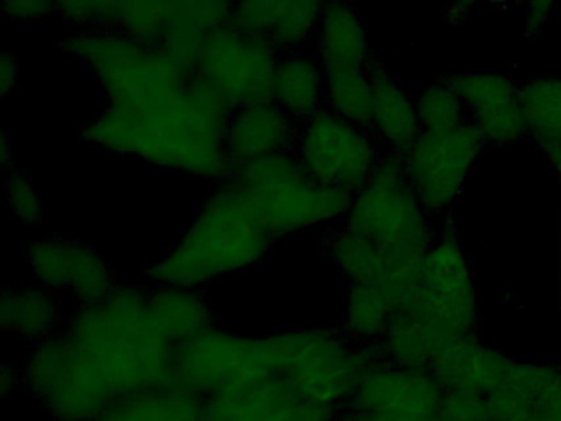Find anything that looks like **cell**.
<instances>
[{
    "label": "cell",
    "instance_id": "obj_1",
    "mask_svg": "<svg viewBox=\"0 0 561 421\" xmlns=\"http://www.w3.org/2000/svg\"><path fill=\"white\" fill-rule=\"evenodd\" d=\"M231 102L193 75L175 98L147 107L107 104L80 130L91 147L221 183L231 174L225 135Z\"/></svg>",
    "mask_w": 561,
    "mask_h": 421
},
{
    "label": "cell",
    "instance_id": "obj_2",
    "mask_svg": "<svg viewBox=\"0 0 561 421\" xmlns=\"http://www.w3.org/2000/svg\"><path fill=\"white\" fill-rule=\"evenodd\" d=\"M61 334L114 400L172 384L175 345L159 331L147 292L117 286L106 298L75 306Z\"/></svg>",
    "mask_w": 561,
    "mask_h": 421
},
{
    "label": "cell",
    "instance_id": "obj_3",
    "mask_svg": "<svg viewBox=\"0 0 561 421\" xmlns=\"http://www.w3.org/2000/svg\"><path fill=\"white\" fill-rule=\"evenodd\" d=\"M274 243L242 187L226 178L180 239L146 270V278L152 286L203 289L257 265Z\"/></svg>",
    "mask_w": 561,
    "mask_h": 421
},
{
    "label": "cell",
    "instance_id": "obj_4",
    "mask_svg": "<svg viewBox=\"0 0 561 421\" xmlns=\"http://www.w3.org/2000/svg\"><path fill=\"white\" fill-rule=\"evenodd\" d=\"M262 341L271 378L334 411L346 408L367 368L380 359L376 348L357 344L343 329H287Z\"/></svg>",
    "mask_w": 561,
    "mask_h": 421
},
{
    "label": "cell",
    "instance_id": "obj_5",
    "mask_svg": "<svg viewBox=\"0 0 561 421\" xmlns=\"http://www.w3.org/2000/svg\"><path fill=\"white\" fill-rule=\"evenodd\" d=\"M106 92L107 104L147 107L169 101L192 81L193 71L157 46L116 32L77 30L61 39Z\"/></svg>",
    "mask_w": 561,
    "mask_h": 421
},
{
    "label": "cell",
    "instance_id": "obj_6",
    "mask_svg": "<svg viewBox=\"0 0 561 421\" xmlns=\"http://www.w3.org/2000/svg\"><path fill=\"white\" fill-rule=\"evenodd\" d=\"M341 226L382 250L392 269L390 280L415 265L436 239L402 157L392 151L380 157L369 181L354 194Z\"/></svg>",
    "mask_w": 561,
    "mask_h": 421
},
{
    "label": "cell",
    "instance_id": "obj_7",
    "mask_svg": "<svg viewBox=\"0 0 561 421\" xmlns=\"http://www.w3.org/2000/svg\"><path fill=\"white\" fill-rule=\"evenodd\" d=\"M393 312L428 325L448 344L476 334L478 298L468 257L455 232L436 237L428 252L405 272L383 283Z\"/></svg>",
    "mask_w": 561,
    "mask_h": 421
},
{
    "label": "cell",
    "instance_id": "obj_8",
    "mask_svg": "<svg viewBox=\"0 0 561 421\" xmlns=\"http://www.w3.org/2000/svg\"><path fill=\"white\" fill-rule=\"evenodd\" d=\"M228 178L242 187L275 240L341 223L354 197L314 180L294 151L239 164Z\"/></svg>",
    "mask_w": 561,
    "mask_h": 421
},
{
    "label": "cell",
    "instance_id": "obj_9",
    "mask_svg": "<svg viewBox=\"0 0 561 421\" xmlns=\"http://www.w3.org/2000/svg\"><path fill=\"white\" fill-rule=\"evenodd\" d=\"M78 30L116 32L192 65L211 25L208 0H57Z\"/></svg>",
    "mask_w": 561,
    "mask_h": 421
},
{
    "label": "cell",
    "instance_id": "obj_10",
    "mask_svg": "<svg viewBox=\"0 0 561 421\" xmlns=\"http://www.w3.org/2000/svg\"><path fill=\"white\" fill-rule=\"evenodd\" d=\"M21 374L22 388L54 421H94L116 401L61 331L32 348Z\"/></svg>",
    "mask_w": 561,
    "mask_h": 421
},
{
    "label": "cell",
    "instance_id": "obj_11",
    "mask_svg": "<svg viewBox=\"0 0 561 421\" xmlns=\"http://www.w3.org/2000/svg\"><path fill=\"white\" fill-rule=\"evenodd\" d=\"M294 155L314 180L350 194L363 190L382 157L367 128L327 107L298 125Z\"/></svg>",
    "mask_w": 561,
    "mask_h": 421
},
{
    "label": "cell",
    "instance_id": "obj_12",
    "mask_svg": "<svg viewBox=\"0 0 561 421\" xmlns=\"http://www.w3.org/2000/svg\"><path fill=\"white\" fill-rule=\"evenodd\" d=\"M262 378H271L262 338L211 326L173 351L172 384L202 400L222 388Z\"/></svg>",
    "mask_w": 561,
    "mask_h": 421
},
{
    "label": "cell",
    "instance_id": "obj_13",
    "mask_svg": "<svg viewBox=\"0 0 561 421\" xmlns=\"http://www.w3.org/2000/svg\"><path fill=\"white\" fill-rule=\"evenodd\" d=\"M280 55L271 43L228 23L206 39L193 75L234 109L271 102Z\"/></svg>",
    "mask_w": 561,
    "mask_h": 421
},
{
    "label": "cell",
    "instance_id": "obj_14",
    "mask_svg": "<svg viewBox=\"0 0 561 421\" xmlns=\"http://www.w3.org/2000/svg\"><path fill=\"white\" fill-rule=\"evenodd\" d=\"M488 140L471 121L446 132H422L400 155L407 178L430 214L448 209L471 177Z\"/></svg>",
    "mask_w": 561,
    "mask_h": 421
},
{
    "label": "cell",
    "instance_id": "obj_15",
    "mask_svg": "<svg viewBox=\"0 0 561 421\" xmlns=\"http://www.w3.org/2000/svg\"><path fill=\"white\" fill-rule=\"evenodd\" d=\"M25 259L35 283L60 298L67 296L75 306L100 301L119 286L110 260L81 240H35L25 249Z\"/></svg>",
    "mask_w": 561,
    "mask_h": 421
},
{
    "label": "cell",
    "instance_id": "obj_16",
    "mask_svg": "<svg viewBox=\"0 0 561 421\" xmlns=\"http://www.w3.org/2000/svg\"><path fill=\"white\" fill-rule=\"evenodd\" d=\"M443 388L430 372L374 362L346 408L367 421H438Z\"/></svg>",
    "mask_w": 561,
    "mask_h": 421
},
{
    "label": "cell",
    "instance_id": "obj_17",
    "mask_svg": "<svg viewBox=\"0 0 561 421\" xmlns=\"http://www.w3.org/2000/svg\"><path fill=\"white\" fill-rule=\"evenodd\" d=\"M337 413L274 378L232 385L202 400V421H334Z\"/></svg>",
    "mask_w": 561,
    "mask_h": 421
},
{
    "label": "cell",
    "instance_id": "obj_18",
    "mask_svg": "<svg viewBox=\"0 0 561 421\" xmlns=\"http://www.w3.org/2000/svg\"><path fill=\"white\" fill-rule=\"evenodd\" d=\"M446 84L461 98L471 122L488 144L511 145L528 134L522 88L489 72L449 76Z\"/></svg>",
    "mask_w": 561,
    "mask_h": 421
},
{
    "label": "cell",
    "instance_id": "obj_19",
    "mask_svg": "<svg viewBox=\"0 0 561 421\" xmlns=\"http://www.w3.org/2000/svg\"><path fill=\"white\" fill-rule=\"evenodd\" d=\"M327 0H234L231 25L280 53L304 49L314 38Z\"/></svg>",
    "mask_w": 561,
    "mask_h": 421
},
{
    "label": "cell",
    "instance_id": "obj_20",
    "mask_svg": "<svg viewBox=\"0 0 561 421\" xmlns=\"http://www.w3.org/2000/svg\"><path fill=\"white\" fill-rule=\"evenodd\" d=\"M298 124L274 101L242 105L226 125V157L231 170L239 164L294 151Z\"/></svg>",
    "mask_w": 561,
    "mask_h": 421
},
{
    "label": "cell",
    "instance_id": "obj_21",
    "mask_svg": "<svg viewBox=\"0 0 561 421\" xmlns=\"http://www.w3.org/2000/svg\"><path fill=\"white\" fill-rule=\"evenodd\" d=\"M514 362L471 334L443 345L428 372L443 391H468L488 398L507 380Z\"/></svg>",
    "mask_w": 561,
    "mask_h": 421
},
{
    "label": "cell",
    "instance_id": "obj_22",
    "mask_svg": "<svg viewBox=\"0 0 561 421\" xmlns=\"http://www.w3.org/2000/svg\"><path fill=\"white\" fill-rule=\"evenodd\" d=\"M313 43L314 56L324 71L373 66L366 25L347 0H327Z\"/></svg>",
    "mask_w": 561,
    "mask_h": 421
},
{
    "label": "cell",
    "instance_id": "obj_23",
    "mask_svg": "<svg viewBox=\"0 0 561 421\" xmlns=\"http://www.w3.org/2000/svg\"><path fill=\"white\" fill-rule=\"evenodd\" d=\"M67 318L64 299L35 282L5 288L0 298L2 331L32 345L58 334Z\"/></svg>",
    "mask_w": 561,
    "mask_h": 421
},
{
    "label": "cell",
    "instance_id": "obj_24",
    "mask_svg": "<svg viewBox=\"0 0 561 421\" xmlns=\"http://www.w3.org/2000/svg\"><path fill=\"white\" fill-rule=\"evenodd\" d=\"M374 101L369 132L390 148L403 155L422 134L416 107L405 89L379 65L370 66Z\"/></svg>",
    "mask_w": 561,
    "mask_h": 421
},
{
    "label": "cell",
    "instance_id": "obj_25",
    "mask_svg": "<svg viewBox=\"0 0 561 421\" xmlns=\"http://www.w3.org/2000/svg\"><path fill=\"white\" fill-rule=\"evenodd\" d=\"M324 79L327 75L317 56L304 49L282 53L272 101L301 125L324 109Z\"/></svg>",
    "mask_w": 561,
    "mask_h": 421
},
{
    "label": "cell",
    "instance_id": "obj_26",
    "mask_svg": "<svg viewBox=\"0 0 561 421\" xmlns=\"http://www.w3.org/2000/svg\"><path fill=\"white\" fill-rule=\"evenodd\" d=\"M147 308L159 331L173 345L183 344L215 326L211 306L203 289L182 286H152Z\"/></svg>",
    "mask_w": 561,
    "mask_h": 421
},
{
    "label": "cell",
    "instance_id": "obj_27",
    "mask_svg": "<svg viewBox=\"0 0 561 421\" xmlns=\"http://www.w3.org/2000/svg\"><path fill=\"white\" fill-rule=\"evenodd\" d=\"M94 421H202V398L176 385L119 398Z\"/></svg>",
    "mask_w": 561,
    "mask_h": 421
},
{
    "label": "cell",
    "instance_id": "obj_28",
    "mask_svg": "<svg viewBox=\"0 0 561 421\" xmlns=\"http://www.w3.org/2000/svg\"><path fill=\"white\" fill-rule=\"evenodd\" d=\"M443 345L446 342L435 329L407 312L396 311L376 351L382 361L397 367L428 372Z\"/></svg>",
    "mask_w": 561,
    "mask_h": 421
},
{
    "label": "cell",
    "instance_id": "obj_29",
    "mask_svg": "<svg viewBox=\"0 0 561 421\" xmlns=\"http://www.w3.org/2000/svg\"><path fill=\"white\" fill-rule=\"evenodd\" d=\"M324 253L350 285H383L392 276L382 250L344 226L328 234Z\"/></svg>",
    "mask_w": 561,
    "mask_h": 421
},
{
    "label": "cell",
    "instance_id": "obj_30",
    "mask_svg": "<svg viewBox=\"0 0 561 421\" xmlns=\"http://www.w3.org/2000/svg\"><path fill=\"white\" fill-rule=\"evenodd\" d=\"M392 315V303L382 286L351 285L343 332L357 344L376 348Z\"/></svg>",
    "mask_w": 561,
    "mask_h": 421
},
{
    "label": "cell",
    "instance_id": "obj_31",
    "mask_svg": "<svg viewBox=\"0 0 561 421\" xmlns=\"http://www.w3.org/2000/svg\"><path fill=\"white\" fill-rule=\"evenodd\" d=\"M324 107L369 130L374 86L369 69L324 71Z\"/></svg>",
    "mask_w": 561,
    "mask_h": 421
},
{
    "label": "cell",
    "instance_id": "obj_32",
    "mask_svg": "<svg viewBox=\"0 0 561 421\" xmlns=\"http://www.w3.org/2000/svg\"><path fill=\"white\" fill-rule=\"evenodd\" d=\"M528 134L541 141H561V76H545L522 88Z\"/></svg>",
    "mask_w": 561,
    "mask_h": 421
},
{
    "label": "cell",
    "instance_id": "obj_33",
    "mask_svg": "<svg viewBox=\"0 0 561 421\" xmlns=\"http://www.w3.org/2000/svg\"><path fill=\"white\" fill-rule=\"evenodd\" d=\"M415 107L422 132L453 130L469 122L466 105L446 84L445 79L425 86L416 99Z\"/></svg>",
    "mask_w": 561,
    "mask_h": 421
},
{
    "label": "cell",
    "instance_id": "obj_34",
    "mask_svg": "<svg viewBox=\"0 0 561 421\" xmlns=\"http://www.w3.org/2000/svg\"><path fill=\"white\" fill-rule=\"evenodd\" d=\"M4 191L15 223L27 229L41 226L45 214L44 197L27 171L15 164L4 170Z\"/></svg>",
    "mask_w": 561,
    "mask_h": 421
},
{
    "label": "cell",
    "instance_id": "obj_35",
    "mask_svg": "<svg viewBox=\"0 0 561 421\" xmlns=\"http://www.w3.org/2000/svg\"><path fill=\"white\" fill-rule=\"evenodd\" d=\"M438 421H491L488 398L468 391H445Z\"/></svg>",
    "mask_w": 561,
    "mask_h": 421
},
{
    "label": "cell",
    "instance_id": "obj_36",
    "mask_svg": "<svg viewBox=\"0 0 561 421\" xmlns=\"http://www.w3.org/2000/svg\"><path fill=\"white\" fill-rule=\"evenodd\" d=\"M57 13V0H2V15L9 22H41Z\"/></svg>",
    "mask_w": 561,
    "mask_h": 421
},
{
    "label": "cell",
    "instance_id": "obj_37",
    "mask_svg": "<svg viewBox=\"0 0 561 421\" xmlns=\"http://www.w3.org/2000/svg\"><path fill=\"white\" fill-rule=\"evenodd\" d=\"M557 2L558 0H527L525 32H527L528 38H535L541 32Z\"/></svg>",
    "mask_w": 561,
    "mask_h": 421
},
{
    "label": "cell",
    "instance_id": "obj_38",
    "mask_svg": "<svg viewBox=\"0 0 561 421\" xmlns=\"http://www.w3.org/2000/svg\"><path fill=\"white\" fill-rule=\"evenodd\" d=\"M19 81H21V65L15 56L5 53L0 58V94L2 98L5 99L14 94Z\"/></svg>",
    "mask_w": 561,
    "mask_h": 421
},
{
    "label": "cell",
    "instance_id": "obj_39",
    "mask_svg": "<svg viewBox=\"0 0 561 421\" xmlns=\"http://www.w3.org/2000/svg\"><path fill=\"white\" fill-rule=\"evenodd\" d=\"M479 2L489 3V5L494 7H508L520 2V0H453L451 5L446 10V19L453 25L461 23L471 13V10L474 9L476 3Z\"/></svg>",
    "mask_w": 561,
    "mask_h": 421
},
{
    "label": "cell",
    "instance_id": "obj_40",
    "mask_svg": "<svg viewBox=\"0 0 561 421\" xmlns=\"http://www.w3.org/2000/svg\"><path fill=\"white\" fill-rule=\"evenodd\" d=\"M19 387H22L21 372H15L14 368L4 365L2 372H0V390H2V397H11Z\"/></svg>",
    "mask_w": 561,
    "mask_h": 421
},
{
    "label": "cell",
    "instance_id": "obj_41",
    "mask_svg": "<svg viewBox=\"0 0 561 421\" xmlns=\"http://www.w3.org/2000/svg\"><path fill=\"white\" fill-rule=\"evenodd\" d=\"M12 157H14V153H12L11 138H9L8 132L4 130V134L0 137V158H2V168L4 170L15 164Z\"/></svg>",
    "mask_w": 561,
    "mask_h": 421
},
{
    "label": "cell",
    "instance_id": "obj_42",
    "mask_svg": "<svg viewBox=\"0 0 561 421\" xmlns=\"http://www.w3.org/2000/svg\"><path fill=\"white\" fill-rule=\"evenodd\" d=\"M334 421H367L366 418L357 414L356 411L350 410V408H344L340 413L336 414Z\"/></svg>",
    "mask_w": 561,
    "mask_h": 421
},
{
    "label": "cell",
    "instance_id": "obj_43",
    "mask_svg": "<svg viewBox=\"0 0 561 421\" xmlns=\"http://www.w3.org/2000/svg\"><path fill=\"white\" fill-rule=\"evenodd\" d=\"M558 273H560V285H561V242H560V266H558Z\"/></svg>",
    "mask_w": 561,
    "mask_h": 421
},
{
    "label": "cell",
    "instance_id": "obj_44",
    "mask_svg": "<svg viewBox=\"0 0 561 421\" xmlns=\"http://www.w3.org/2000/svg\"><path fill=\"white\" fill-rule=\"evenodd\" d=\"M560 371H561V364H560Z\"/></svg>",
    "mask_w": 561,
    "mask_h": 421
}]
</instances>
